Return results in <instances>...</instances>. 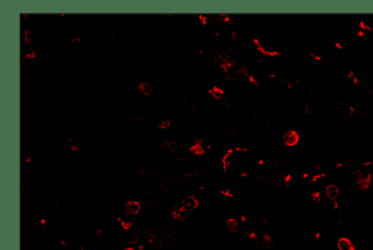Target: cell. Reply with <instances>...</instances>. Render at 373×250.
<instances>
[{
    "label": "cell",
    "mask_w": 373,
    "mask_h": 250,
    "mask_svg": "<svg viewBox=\"0 0 373 250\" xmlns=\"http://www.w3.org/2000/svg\"><path fill=\"white\" fill-rule=\"evenodd\" d=\"M283 140L286 145L294 146L298 142L299 136L295 131H289L286 133L283 137Z\"/></svg>",
    "instance_id": "obj_1"
},
{
    "label": "cell",
    "mask_w": 373,
    "mask_h": 250,
    "mask_svg": "<svg viewBox=\"0 0 373 250\" xmlns=\"http://www.w3.org/2000/svg\"><path fill=\"white\" fill-rule=\"evenodd\" d=\"M198 206V202L194 197L189 196L183 202V209L185 211H192Z\"/></svg>",
    "instance_id": "obj_2"
},
{
    "label": "cell",
    "mask_w": 373,
    "mask_h": 250,
    "mask_svg": "<svg viewBox=\"0 0 373 250\" xmlns=\"http://www.w3.org/2000/svg\"><path fill=\"white\" fill-rule=\"evenodd\" d=\"M337 246H338V249L340 250H355L353 244L349 239H346V238H341L338 241Z\"/></svg>",
    "instance_id": "obj_3"
},
{
    "label": "cell",
    "mask_w": 373,
    "mask_h": 250,
    "mask_svg": "<svg viewBox=\"0 0 373 250\" xmlns=\"http://www.w3.org/2000/svg\"><path fill=\"white\" fill-rule=\"evenodd\" d=\"M338 188L334 185H330L325 190V194L330 200H335L338 196Z\"/></svg>",
    "instance_id": "obj_4"
},
{
    "label": "cell",
    "mask_w": 373,
    "mask_h": 250,
    "mask_svg": "<svg viewBox=\"0 0 373 250\" xmlns=\"http://www.w3.org/2000/svg\"><path fill=\"white\" fill-rule=\"evenodd\" d=\"M140 210V204L137 202H129L126 206V212L128 214H137Z\"/></svg>",
    "instance_id": "obj_5"
},
{
    "label": "cell",
    "mask_w": 373,
    "mask_h": 250,
    "mask_svg": "<svg viewBox=\"0 0 373 250\" xmlns=\"http://www.w3.org/2000/svg\"><path fill=\"white\" fill-rule=\"evenodd\" d=\"M227 229L232 233H235L238 230V224L236 220L234 219H230L227 221Z\"/></svg>",
    "instance_id": "obj_6"
},
{
    "label": "cell",
    "mask_w": 373,
    "mask_h": 250,
    "mask_svg": "<svg viewBox=\"0 0 373 250\" xmlns=\"http://www.w3.org/2000/svg\"><path fill=\"white\" fill-rule=\"evenodd\" d=\"M69 145L71 149H72L73 151H76L82 145V142L79 139H72V140H69Z\"/></svg>",
    "instance_id": "obj_7"
},
{
    "label": "cell",
    "mask_w": 373,
    "mask_h": 250,
    "mask_svg": "<svg viewBox=\"0 0 373 250\" xmlns=\"http://www.w3.org/2000/svg\"><path fill=\"white\" fill-rule=\"evenodd\" d=\"M262 243L265 246H267V247H273L274 245H275L273 239H271V237H270L269 236H268V235H265L264 237H263Z\"/></svg>",
    "instance_id": "obj_8"
},
{
    "label": "cell",
    "mask_w": 373,
    "mask_h": 250,
    "mask_svg": "<svg viewBox=\"0 0 373 250\" xmlns=\"http://www.w3.org/2000/svg\"><path fill=\"white\" fill-rule=\"evenodd\" d=\"M139 89H140V90L143 93H144V95L150 94V92H151V91H152L151 87H150V86L147 83H146V82H144V83H141L140 84V86H139Z\"/></svg>",
    "instance_id": "obj_9"
},
{
    "label": "cell",
    "mask_w": 373,
    "mask_h": 250,
    "mask_svg": "<svg viewBox=\"0 0 373 250\" xmlns=\"http://www.w3.org/2000/svg\"><path fill=\"white\" fill-rule=\"evenodd\" d=\"M191 151H192L194 154L197 155H202L203 153H204L203 148L201 146V145H200V144H196L195 145L192 146V148H191Z\"/></svg>",
    "instance_id": "obj_10"
},
{
    "label": "cell",
    "mask_w": 373,
    "mask_h": 250,
    "mask_svg": "<svg viewBox=\"0 0 373 250\" xmlns=\"http://www.w3.org/2000/svg\"><path fill=\"white\" fill-rule=\"evenodd\" d=\"M169 125H170V121H162V122L160 124V127L162 128V129H165V128H167L168 127H169Z\"/></svg>",
    "instance_id": "obj_11"
},
{
    "label": "cell",
    "mask_w": 373,
    "mask_h": 250,
    "mask_svg": "<svg viewBox=\"0 0 373 250\" xmlns=\"http://www.w3.org/2000/svg\"><path fill=\"white\" fill-rule=\"evenodd\" d=\"M173 142L171 141H168L165 142V144H164V148L166 149H171L173 148Z\"/></svg>",
    "instance_id": "obj_12"
},
{
    "label": "cell",
    "mask_w": 373,
    "mask_h": 250,
    "mask_svg": "<svg viewBox=\"0 0 373 250\" xmlns=\"http://www.w3.org/2000/svg\"><path fill=\"white\" fill-rule=\"evenodd\" d=\"M122 225H123V227L125 228V230H128V228L130 227V225H131V223H125V222L124 221H122Z\"/></svg>",
    "instance_id": "obj_13"
},
{
    "label": "cell",
    "mask_w": 373,
    "mask_h": 250,
    "mask_svg": "<svg viewBox=\"0 0 373 250\" xmlns=\"http://www.w3.org/2000/svg\"><path fill=\"white\" fill-rule=\"evenodd\" d=\"M101 230H98V231H97V233H96V234H97V235H98H98H100V234H101Z\"/></svg>",
    "instance_id": "obj_14"
},
{
    "label": "cell",
    "mask_w": 373,
    "mask_h": 250,
    "mask_svg": "<svg viewBox=\"0 0 373 250\" xmlns=\"http://www.w3.org/2000/svg\"><path fill=\"white\" fill-rule=\"evenodd\" d=\"M125 250H133V249H131V248H128V249H125Z\"/></svg>",
    "instance_id": "obj_15"
}]
</instances>
